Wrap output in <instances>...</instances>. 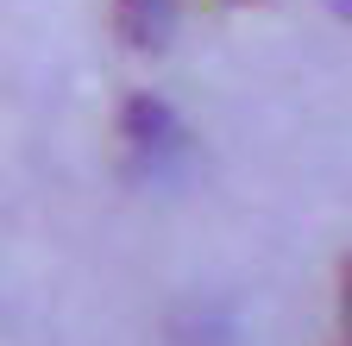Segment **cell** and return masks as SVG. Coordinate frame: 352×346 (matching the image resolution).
<instances>
[{
    "mask_svg": "<svg viewBox=\"0 0 352 346\" xmlns=\"http://www.w3.org/2000/svg\"><path fill=\"white\" fill-rule=\"evenodd\" d=\"M120 7V32L132 51H157L170 38V0H113Z\"/></svg>",
    "mask_w": 352,
    "mask_h": 346,
    "instance_id": "6da1fadb",
    "label": "cell"
},
{
    "mask_svg": "<svg viewBox=\"0 0 352 346\" xmlns=\"http://www.w3.org/2000/svg\"><path fill=\"white\" fill-rule=\"evenodd\" d=\"M340 315H346V340H352V258H346V271H340Z\"/></svg>",
    "mask_w": 352,
    "mask_h": 346,
    "instance_id": "7a4b0ae2",
    "label": "cell"
}]
</instances>
